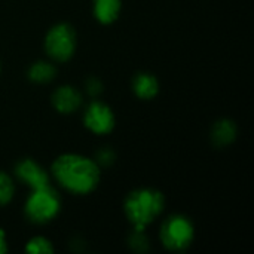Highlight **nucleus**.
Returning a JSON list of instances; mask_svg holds the SVG:
<instances>
[{
    "label": "nucleus",
    "instance_id": "ddd939ff",
    "mask_svg": "<svg viewBox=\"0 0 254 254\" xmlns=\"http://www.w3.org/2000/svg\"><path fill=\"white\" fill-rule=\"evenodd\" d=\"M25 252L33 254H51L54 253V246L45 237H34L27 243Z\"/></svg>",
    "mask_w": 254,
    "mask_h": 254
},
{
    "label": "nucleus",
    "instance_id": "a211bd4d",
    "mask_svg": "<svg viewBox=\"0 0 254 254\" xmlns=\"http://www.w3.org/2000/svg\"><path fill=\"white\" fill-rule=\"evenodd\" d=\"M7 253V244H6V234L0 228V254Z\"/></svg>",
    "mask_w": 254,
    "mask_h": 254
},
{
    "label": "nucleus",
    "instance_id": "1a4fd4ad",
    "mask_svg": "<svg viewBox=\"0 0 254 254\" xmlns=\"http://www.w3.org/2000/svg\"><path fill=\"white\" fill-rule=\"evenodd\" d=\"M238 128L231 119H220L214 124L211 129V141L216 147H226L232 144L237 138Z\"/></svg>",
    "mask_w": 254,
    "mask_h": 254
},
{
    "label": "nucleus",
    "instance_id": "20e7f679",
    "mask_svg": "<svg viewBox=\"0 0 254 254\" xmlns=\"http://www.w3.org/2000/svg\"><path fill=\"white\" fill-rule=\"evenodd\" d=\"M162 246L170 252H185L195 240V226L186 216H170L161 226Z\"/></svg>",
    "mask_w": 254,
    "mask_h": 254
},
{
    "label": "nucleus",
    "instance_id": "f3484780",
    "mask_svg": "<svg viewBox=\"0 0 254 254\" xmlns=\"http://www.w3.org/2000/svg\"><path fill=\"white\" fill-rule=\"evenodd\" d=\"M85 86H86V92L89 95H92V97H97V95H100L103 92V83L97 77H89L86 80V85Z\"/></svg>",
    "mask_w": 254,
    "mask_h": 254
},
{
    "label": "nucleus",
    "instance_id": "f257e3e1",
    "mask_svg": "<svg viewBox=\"0 0 254 254\" xmlns=\"http://www.w3.org/2000/svg\"><path fill=\"white\" fill-rule=\"evenodd\" d=\"M54 179L74 195H88L100 183V165L86 156L77 153L60 155L51 167Z\"/></svg>",
    "mask_w": 254,
    "mask_h": 254
},
{
    "label": "nucleus",
    "instance_id": "2eb2a0df",
    "mask_svg": "<svg viewBox=\"0 0 254 254\" xmlns=\"http://www.w3.org/2000/svg\"><path fill=\"white\" fill-rule=\"evenodd\" d=\"M128 243H129V247L137 253H143V252L149 250V240L146 238L144 231H135L134 229Z\"/></svg>",
    "mask_w": 254,
    "mask_h": 254
},
{
    "label": "nucleus",
    "instance_id": "4468645a",
    "mask_svg": "<svg viewBox=\"0 0 254 254\" xmlns=\"http://www.w3.org/2000/svg\"><path fill=\"white\" fill-rule=\"evenodd\" d=\"M15 195L13 180L3 171H0V205H7Z\"/></svg>",
    "mask_w": 254,
    "mask_h": 254
},
{
    "label": "nucleus",
    "instance_id": "dca6fc26",
    "mask_svg": "<svg viewBox=\"0 0 254 254\" xmlns=\"http://www.w3.org/2000/svg\"><path fill=\"white\" fill-rule=\"evenodd\" d=\"M115 152L109 147H103L97 152L95 155V162L98 165H103V167H109L115 162Z\"/></svg>",
    "mask_w": 254,
    "mask_h": 254
},
{
    "label": "nucleus",
    "instance_id": "9b49d317",
    "mask_svg": "<svg viewBox=\"0 0 254 254\" xmlns=\"http://www.w3.org/2000/svg\"><path fill=\"white\" fill-rule=\"evenodd\" d=\"M122 10L121 0H94V16L98 22L107 25L115 22Z\"/></svg>",
    "mask_w": 254,
    "mask_h": 254
},
{
    "label": "nucleus",
    "instance_id": "39448f33",
    "mask_svg": "<svg viewBox=\"0 0 254 254\" xmlns=\"http://www.w3.org/2000/svg\"><path fill=\"white\" fill-rule=\"evenodd\" d=\"M76 49V31L67 22L52 25L45 36V51L57 63L68 61Z\"/></svg>",
    "mask_w": 254,
    "mask_h": 254
},
{
    "label": "nucleus",
    "instance_id": "f8f14e48",
    "mask_svg": "<svg viewBox=\"0 0 254 254\" xmlns=\"http://www.w3.org/2000/svg\"><path fill=\"white\" fill-rule=\"evenodd\" d=\"M57 74V68L48 61H36L28 68V79L34 83H48Z\"/></svg>",
    "mask_w": 254,
    "mask_h": 254
},
{
    "label": "nucleus",
    "instance_id": "7ed1b4c3",
    "mask_svg": "<svg viewBox=\"0 0 254 254\" xmlns=\"http://www.w3.org/2000/svg\"><path fill=\"white\" fill-rule=\"evenodd\" d=\"M61 210V198L51 186L36 189L25 201V216L36 225H45L54 220Z\"/></svg>",
    "mask_w": 254,
    "mask_h": 254
},
{
    "label": "nucleus",
    "instance_id": "9d476101",
    "mask_svg": "<svg viewBox=\"0 0 254 254\" xmlns=\"http://www.w3.org/2000/svg\"><path fill=\"white\" fill-rule=\"evenodd\" d=\"M132 91L141 100H152L159 92V80L150 73H138L132 80Z\"/></svg>",
    "mask_w": 254,
    "mask_h": 254
},
{
    "label": "nucleus",
    "instance_id": "f03ea898",
    "mask_svg": "<svg viewBox=\"0 0 254 254\" xmlns=\"http://www.w3.org/2000/svg\"><path fill=\"white\" fill-rule=\"evenodd\" d=\"M165 198L162 192L152 188H141L132 190L125 202L124 211L135 231H144L164 211Z\"/></svg>",
    "mask_w": 254,
    "mask_h": 254
},
{
    "label": "nucleus",
    "instance_id": "6e6552de",
    "mask_svg": "<svg viewBox=\"0 0 254 254\" xmlns=\"http://www.w3.org/2000/svg\"><path fill=\"white\" fill-rule=\"evenodd\" d=\"M51 100H52V106L55 107V110L63 115H70V113L76 112L83 101L82 94L70 85L58 86L54 91Z\"/></svg>",
    "mask_w": 254,
    "mask_h": 254
},
{
    "label": "nucleus",
    "instance_id": "6ab92c4d",
    "mask_svg": "<svg viewBox=\"0 0 254 254\" xmlns=\"http://www.w3.org/2000/svg\"><path fill=\"white\" fill-rule=\"evenodd\" d=\"M0 70H1V65H0Z\"/></svg>",
    "mask_w": 254,
    "mask_h": 254
},
{
    "label": "nucleus",
    "instance_id": "0eeeda50",
    "mask_svg": "<svg viewBox=\"0 0 254 254\" xmlns=\"http://www.w3.org/2000/svg\"><path fill=\"white\" fill-rule=\"evenodd\" d=\"M15 174L31 190L51 186L49 185L51 183L49 174L43 170V167H40L33 159H22V161H19L16 164V167H15Z\"/></svg>",
    "mask_w": 254,
    "mask_h": 254
},
{
    "label": "nucleus",
    "instance_id": "423d86ee",
    "mask_svg": "<svg viewBox=\"0 0 254 254\" xmlns=\"http://www.w3.org/2000/svg\"><path fill=\"white\" fill-rule=\"evenodd\" d=\"M83 124L91 132L97 135H104L113 131L116 119H115L113 110L107 104H104L103 101L94 100L85 109Z\"/></svg>",
    "mask_w": 254,
    "mask_h": 254
}]
</instances>
